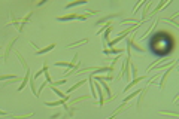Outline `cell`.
I'll return each instance as SVG.
<instances>
[{
	"label": "cell",
	"instance_id": "obj_1",
	"mask_svg": "<svg viewBox=\"0 0 179 119\" xmlns=\"http://www.w3.org/2000/svg\"><path fill=\"white\" fill-rule=\"evenodd\" d=\"M175 67H176V63L175 64H172V66L167 69V72H164L163 74H161V79H160V89H164V86H166V80H167V78L170 76V73L175 70Z\"/></svg>",
	"mask_w": 179,
	"mask_h": 119
},
{
	"label": "cell",
	"instance_id": "obj_2",
	"mask_svg": "<svg viewBox=\"0 0 179 119\" xmlns=\"http://www.w3.org/2000/svg\"><path fill=\"white\" fill-rule=\"evenodd\" d=\"M128 107H131V103H130V101H128V103H121V104H119V107H118L117 110L112 113V115H110V116H109L108 119H115L117 116H119V115H121L123 112H125V110H127Z\"/></svg>",
	"mask_w": 179,
	"mask_h": 119
},
{
	"label": "cell",
	"instance_id": "obj_3",
	"mask_svg": "<svg viewBox=\"0 0 179 119\" xmlns=\"http://www.w3.org/2000/svg\"><path fill=\"white\" fill-rule=\"evenodd\" d=\"M31 70L28 69V70H26V76L22 78V80H21V83L20 86H18V91H22L24 88H26V85H28V80H30V78H31Z\"/></svg>",
	"mask_w": 179,
	"mask_h": 119
},
{
	"label": "cell",
	"instance_id": "obj_4",
	"mask_svg": "<svg viewBox=\"0 0 179 119\" xmlns=\"http://www.w3.org/2000/svg\"><path fill=\"white\" fill-rule=\"evenodd\" d=\"M17 40H18V37H14V39L7 43L6 49H5V55H3V61H7V58H9V54H11V51L14 49V43L17 42Z\"/></svg>",
	"mask_w": 179,
	"mask_h": 119
},
{
	"label": "cell",
	"instance_id": "obj_5",
	"mask_svg": "<svg viewBox=\"0 0 179 119\" xmlns=\"http://www.w3.org/2000/svg\"><path fill=\"white\" fill-rule=\"evenodd\" d=\"M145 79V76H138V78H134V79L131 80V83H128V85L125 86L124 88V91H123V94H125V93H128V91H130L131 89V86H136L139 83V82H142V80Z\"/></svg>",
	"mask_w": 179,
	"mask_h": 119
},
{
	"label": "cell",
	"instance_id": "obj_6",
	"mask_svg": "<svg viewBox=\"0 0 179 119\" xmlns=\"http://www.w3.org/2000/svg\"><path fill=\"white\" fill-rule=\"evenodd\" d=\"M125 49H123V48H106V49H103V54L104 55H110V54H115V55H119V54H123Z\"/></svg>",
	"mask_w": 179,
	"mask_h": 119
},
{
	"label": "cell",
	"instance_id": "obj_7",
	"mask_svg": "<svg viewBox=\"0 0 179 119\" xmlns=\"http://www.w3.org/2000/svg\"><path fill=\"white\" fill-rule=\"evenodd\" d=\"M67 103V100L66 98H60L57 100V101H45V106L46 107H57V106H63V104H66Z\"/></svg>",
	"mask_w": 179,
	"mask_h": 119
},
{
	"label": "cell",
	"instance_id": "obj_8",
	"mask_svg": "<svg viewBox=\"0 0 179 119\" xmlns=\"http://www.w3.org/2000/svg\"><path fill=\"white\" fill-rule=\"evenodd\" d=\"M121 15V12L118 13H110V15H106V17H103V18H100V20L96 22V26H100V24H103V22H106V21H110L114 20V18H117V17H119Z\"/></svg>",
	"mask_w": 179,
	"mask_h": 119
},
{
	"label": "cell",
	"instance_id": "obj_9",
	"mask_svg": "<svg viewBox=\"0 0 179 119\" xmlns=\"http://www.w3.org/2000/svg\"><path fill=\"white\" fill-rule=\"evenodd\" d=\"M48 86H49V88H51V91H52V93H54L55 95H58L60 98H66V100H67V101H69V100H70V95H66V94H64V93H61V91H60V89H58L57 86H52V85H48Z\"/></svg>",
	"mask_w": 179,
	"mask_h": 119
},
{
	"label": "cell",
	"instance_id": "obj_10",
	"mask_svg": "<svg viewBox=\"0 0 179 119\" xmlns=\"http://www.w3.org/2000/svg\"><path fill=\"white\" fill-rule=\"evenodd\" d=\"M31 15H33V12L30 11V12H27V15H26L24 18H21V21H20V28H18V31H22V30H24V26H26L28 21H30Z\"/></svg>",
	"mask_w": 179,
	"mask_h": 119
},
{
	"label": "cell",
	"instance_id": "obj_11",
	"mask_svg": "<svg viewBox=\"0 0 179 119\" xmlns=\"http://www.w3.org/2000/svg\"><path fill=\"white\" fill-rule=\"evenodd\" d=\"M85 83H87V79H82V80H79V82H76L75 85H72V86H70V88H69V89L66 91V94H72V93H73V91H76L78 88H81V86H82V85H85Z\"/></svg>",
	"mask_w": 179,
	"mask_h": 119
},
{
	"label": "cell",
	"instance_id": "obj_12",
	"mask_svg": "<svg viewBox=\"0 0 179 119\" xmlns=\"http://www.w3.org/2000/svg\"><path fill=\"white\" fill-rule=\"evenodd\" d=\"M88 98H91V95H79V97H76V98H73L72 101H70V106L69 107H72V106H76L78 103H81V101H85V100H88Z\"/></svg>",
	"mask_w": 179,
	"mask_h": 119
},
{
	"label": "cell",
	"instance_id": "obj_13",
	"mask_svg": "<svg viewBox=\"0 0 179 119\" xmlns=\"http://www.w3.org/2000/svg\"><path fill=\"white\" fill-rule=\"evenodd\" d=\"M164 6H166V0H161L158 5H157V7H154V9H152V11L148 13V15H149V17H155V13H158Z\"/></svg>",
	"mask_w": 179,
	"mask_h": 119
},
{
	"label": "cell",
	"instance_id": "obj_14",
	"mask_svg": "<svg viewBox=\"0 0 179 119\" xmlns=\"http://www.w3.org/2000/svg\"><path fill=\"white\" fill-rule=\"evenodd\" d=\"M152 5H154V2H146V5H145V9L143 11H142V22H143V21H146V18H148V12H149V9H151V6Z\"/></svg>",
	"mask_w": 179,
	"mask_h": 119
},
{
	"label": "cell",
	"instance_id": "obj_15",
	"mask_svg": "<svg viewBox=\"0 0 179 119\" xmlns=\"http://www.w3.org/2000/svg\"><path fill=\"white\" fill-rule=\"evenodd\" d=\"M55 48V43H51V45H48L46 48H42V49H36V55H43V54L46 52H51L52 49Z\"/></svg>",
	"mask_w": 179,
	"mask_h": 119
},
{
	"label": "cell",
	"instance_id": "obj_16",
	"mask_svg": "<svg viewBox=\"0 0 179 119\" xmlns=\"http://www.w3.org/2000/svg\"><path fill=\"white\" fill-rule=\"evenodd\" d=\"M15 55H17V58L20 60L21 66L24 67V69H26V70H28V69H30V67H28V64H27V61H26V58H24V57H22V54H21L20 51H15Z\"/></svg>",
	"mask_w": 179,
	"mask_h": 119
},
{
	"label": "cell",
	"instance_id": "obj_17",
	"mask_svg": "<svg viewBox=\"0 0 179 119\" xmlns=\"http://www.w3.org/2000/svg\"><path fill=\"white\" fill-rule=\"evenodd\" d=\"M58 21H70V20H78V13H67L63 17H57Z\"/></svg>",
	"mask_w": 179,
	"mask_h": 119
},
{
	"label": "cell",
	"instance_id": "obj_18",
	"mask_svg": "<svg viewBox=\"0 0 179 119\" xmlns=\"http://www.w3.org/2000/svg\"><path fill=\"white\" fill-rule=\"evenodd\" d=\"M46 70H49V66H48V61H43V67H42L41 70H39V72H36V74L35 76H31V78H33V79H37V78H39V76H41V74H43V73L46 72Z\"/></svg>",
	"mask_w": 179,
	"mask_h": 119
},
{
	"label": "cell",
	"instance_id": "obj_19",
	"mask_svg": "<svg viewBox=\"0 0 179 119\" xmlns=\"http://www.w3.org/2000/svg\"><path fill=\"white\" fill-rule=\"evenodd\" d=\"M87 0H78V2H69L66 5V9H70V7H76V6H81V5H85Z\"/></svg>",
	"mask_w": 179,
	"mask_h": 119
},
{
	"label": "cell",
	"instance_id": "obj_20",
	"mask_svg": "<svg viewBox=\"0 0 179 119\" xmlns=\"http://www.w3.org/2000/svg\"><path fill=\"white\" fill-rule=\"evenodd\" d=\"M99 83H100V86H102V89H103V93L106 94V95H112V93H110V88L108 86V83L104 82V80H97Z\"/></svg>",
	"mask_w": 179,
	"mask_h": 119
},
{
	"label": "cell",
	"instance_id": "obj_21",
	"mask_svg": "<svg viewBox=\"0 0 179 119\" xmlns=\"http://www.w3.org/2000/svg\"><path fill=\"white\" fill-rule=\"evenodd\" d=\"M88 40H90V39H82V40H78V42H73V43H69V45H67V46H66V48H70V49H72V48H76V46H82L84 43H88Z\"/></svg>",
	"mask_w": 179,
	"mask_h": 119
},
{
	"label": "cell",
	"instance_id": "obj_22",
	"mask_svg": "<svg viewBox=\"0 0 179 119\" xmlns=\"http://www.w3.org/2000/svg\"><path fill=\"white\" fill-rule=\"evenodd\" d=\"M178 15H179V12H175V13L172 15V17H167V18H164V20H166V21H170V22H172V24H173L175 27H178V26H179V22L176 21Z\"/></svg>",
	"mask_w": 179,
	"mask_h": 119
},
{
	"label": "cell",
	"instance_id": "obj_23",
	"mask_svg": "<svg viewBox=\"0 0 179 119\" xmlns=\"http://www.w3.org/2000/svg\"><path fill=\"white\" fill-rule=\"evenodd\" d=\"M140 91H142V89H136V91H134V93L128 94V95H127V97H125V98L123 100V103H128V101H131V100L134 98V97H136V95H139V94H140Z\"/></svg>",
	"mask_w": 179,
	"mask_h": 119
},
{
	"label": "cell",
	"instance_id": "obj_24",
	"mask_svg": "<svg viewBox=\"0 0 179 119\" xmlns=\"http://www.w3.org/2000/svg\"><path fill=\"white\" fill-rule=\"evenodd\" d=\"M35 113L33 112H28L26 115H12V119H28V118H33Z\"/></svg>",
	"mask_w": 179,
	"mask_h": 119
},
{
	"label": "cell",
	"instance_id": "obj_25",
	"mask_svg": "<svg viewBox=\"0 0 179 119\" xmlns=\"http://www.w3.org/2000/svg\"><path fill=\"white\" fill-rule=\"evenodd\" d=\"M17 74H0V80H11V79H15Z\"/></svg>",
	"mask_w": 179,
	"mask_h": 119
},
{
	"label": "cell",
	"instance_id": "obj_26",
	"mask_svg": "<svg viewBox=\"0 0 179 119\" xmlns=\"http://www.w3.org/2000/svg\"><path fill=\"white\" fill-rule=\"evenodd\" d=\"M161 115H167V116H173V118H178L179 115L176 112H169V110H161Z\"/></svg>",
	"mask_w": 179,
	"mask_h": 119
},
{
	"label": "cell",
	"instance_id": "obj_27",
	"mask_svg": "<svg viewBox=\"0 0 179 119\" xmlns=\"http://www.w3.org/2000/svg\"><path fill=\"white\" fill-rule=\"evenodd\" d=\"M46 85H49L48 82H46V80H45V82H43V83H42L41 86H39V89H37V95H36V97H39V95H41L42 94V91H43V89H45V86Z\"/></svg>",
	"mask_w": 179,
	"mask_h": 119
},
{
	"label": "cell",
	"instance_id": "obj_28",
	"mask_svg": "<svg viewBox=\"0 0 179 119\" xmlns=\"http://www.w3.org/2000/svg\"><path fill=\"white\" fill-rule=\"evenodd\" d=\"M43 74H45V80H46V82H48L49 85H51V83H52V82H54V80L51 79V74H49V70H46V72L43 73Z\"/></svg>",
	"mask_w": 179,
	"mask_h": 119
},
{
	"label": "cell",
	"instance_id": "obj_29",
	"mask_svg": "<svg viewBox=\"0 0 179 119\" xmlns=\"http://www.w3.org/2000/svg\"><path fill=\"white\" fill-rule=\"evenodd\" d=\"M63 83H66V79L63 78V79H60V80H55V82H52L51 85L52 86H58V85H63Z\"/></svg>",
	"mask_w": 179,
	"mask_h": 119
},
{
	"label": "cell",
	"instance_id": "obj_30",
	"mask_svg": "<svg viewBox=\"0 0 179 119\" xmlns=\"http://www.w3.org/2000/svg\"><path fill=\"white\" fill-rule=\"evenodd\" d=\"M57 118H60V113H55V115L51 116V119H57Z\"/></svg>",
	"mask_w": 179,
	"mask_h": 119
},
{
	"label": "cell",
	"instance_id": "obj_31",
	"mask_svg": "<svg viewBox=\"0 0 179 119\" xmlns=\"http://www.w3.org/2000/svg\"><path fill=\"white\" fill-rule=\"evenodd\" d=\"M6 115H7V112H5V110L0 109V116H6Z\"/></svg>",
	"mask_w": 179,
	"mask_h": 119
},
{
	"label": "cell",
	"instance_id": "obj_32",
	"mask_svg": "<svg viewBox=\"0 0 179 119\" xmlns=\"http://www.w3.org/2000/svg\"><path fill=\"white\" fill-rule=\"evenodd\" d=\"M3 48H5V46H2V45H0V51H2V49H3Z\"/></svg>",
	"mask_w": 179,
	"mask_h": 119
}]
</instances>
